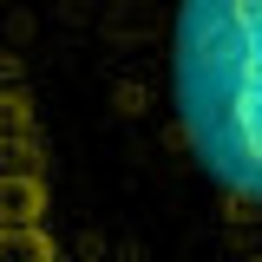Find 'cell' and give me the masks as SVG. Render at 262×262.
Returning a JSON list of instances; mask_svg holds the SVG:
<instances>
[{
	"label": "cell",
	"instance_id": "6da1fadb",
	"mask_svg": "<svg viewBox=\"0 0 262 262\" xmlns=\"http://www.w3.org/2000/svg\"><path fill=\"white\" fill-rule=\"evenodd\" d=\"M131 151L210 262H262V0H53Z\"/></svg>",
	"mask_w": 262,
	"mask_h": 262
},
{
	"label": "cell",
	"instance_id": "7a4b0ae2",
	"mask_svg": "<svg viewBox=\"0 0 262 262\" xmlns=\"http://www.w3.org/2000/svg\"><path fill=\"white\" fill-rule=\"evenodd\" d=\"M0 262H92L66 210V177L39 105L27 27H13L0 59Z\"/></svg>",
	"mask_w": 262,
	"mask_h": 262
}]
</instances>
